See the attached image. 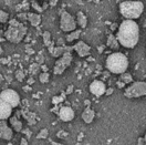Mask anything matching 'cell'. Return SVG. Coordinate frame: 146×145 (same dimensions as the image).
I'll list each match as a JSON object with an SVG mask.
<instances>
[{"mask_svg":"<svg viewBox=\"0 0 146 145\" xmlns=\"http://www.w3.org/2000/svg\"><path fill=\"white\" fill-rule=\"evenodd\" d=\"M7 19H8V15L5 11H1L0 10V22H6Z\"/></svg>","mask_w":146,"mask_h":145,"instance_id":"25","label":"cell"},{"mask_svg":"<svg viewBox=\"0 0 146 145\" xmlns=\"http://www.w3.org/2000/svg\"><path fill=\"white\" fill-rule=\"evenodd\" d=\"M32 6H33V8H35V9H36L38 11H40V12L42 11V8H40V6H39L38 3H36V2H33V3H32Z\"/></svg>","mask_w":146,"mask_h":145,"instance_id":"33","label":"cell"},{"mask_svg":"<svg viewBox=\"0 0 146 145\" xmlns=\"http://www.w3.org/2000/svg\"><path fill=\"white\" fill-rule=\"evenodd\" d=\"M119 81H122L125 84H128V83H132L133 82V78H132V74L128 72H124L121 74L119 76Z\"/></svg>","mask_w":146,"mask_h":145,"instance_id":"18","label":"cell"},{"mask_svg":"<svg viewBox=\"0 0 146 145\" xmlns=\"http://www.w3.org/2000/svg\"><path fill=\"white\" fill-rule=\"evenodd\" d=\"M113 89L112 88H110V89H106V91H105V95H111L112 93H113Z\"/></svg>","mask_w":146,"mask_h":145,"instance_id":"36","label":"cell"},{"mask_svg":"<svg viewBox=\"0 0 146 145\" xmlns=\"http://www.w3.org/2000/svg\"><path fill=\"white\" fill-rule=\"evenodd\" d=\"M27 32L26 27H23L21 23H19L17 20H11L10 21V27L8 31L6 32V38L13 43H18L19 41L22 40Z\"/></svg>","mask_w":146,"mask_h":145,"instance_id":"4","label":"cell"},{"mask_svg":"<svg viewBox=\"0 0 146 145\" xmlns=\"http://www.w3.org/2000/svg\"><path fill=\"white\" fill-rule=\"evenodd\" d=\"M42 70H43L44 72H46V70H48V68H46V67H42Z\"/></svg>","mask_w":146,"mask_h":145,"instance_id":"41","label":"cell"},{"mask_svg":"<svg viewBox=\"0 0 146 145\" xmlns=\"http://www.w3.org/2000/svg\"><path fill=\"white\" fill-rule=\"evenodd\" d=\"M49 73L48 72H43V73H41L40 74V82H42V83H46V82L49 81Z\"/></svg>","mask_w":146,"mask_h":145,"instance_id":"24","label":"cell"},{"mask_svg":"<svg viewBox=\"0 0 146 145\" xmlns=\"http://www.w3.org/2000/svg\"><path fill=\"white\" fill-rule=\"evenodd\" d=\"M46 136H48V130H42L38 135V138H46Z\"/></svg>","mask_w":146,"mask_h":145,"instance_id":"29","label":"cell"},{"mask_svg":"<svg viewBox=\"0 0 146 145\" xmlns=\"http://www.w3.org/2000/svg\"><path fill=\"white\" fill-rule=\"evenodd\" d=\"M103 50H104V47H99V52H100V53L103 52Z\"/></svg>","mask_w":146,"mask_h":145,"instance_id":"39","label":"cell"},{"mask_svg":"<svg viewBox=\"0 0 146 145\" xmlns=\"http://www.w3.org/2000/svg\"><path fill=\"white\" fill-rule=\"evenodd\" d=\"M60 27L65 32H71L75 30L76 27V22L70 13H68L66 11H63L61 15V20H60Z\"/></svg>","mask_w":146,"mask_h":145,"instance_id":"8","label":"cell"},{"mask_svg":"<svg viewBox=\"0 0 146 145\" xmlns=\"http://www.w3.org/2000/svg\"><path fill=\"white\" fill-rule=\"evenodd\" d=\"M116 85H117V88H119V89H122V88H124L126 84H125V83H123L122 81H119H119L116 82Z\"/></svg>","mask_w":146,"mask_h":145,"instance_id":"32","label":"cell"},{"mask_svg":"<svg viewBox=\"0 0 146 145\" xmlns=\"http://www.w3.org/2000/svg\"><path fill=\"white\" fill-rule=\"evenodd\" d=\"M27 19H29L30 23H31L33 27L39 26V25H40V22H41V17H40L39 15H36V13H29Z\"/></svg>","mask_w":146,"mask_h":145,"instance_id":"15","label":"cell"},{"mask_svg":"<svg viewBox=\"0 0 146 145\" xmlns=\"http://www.w3.org/2000/svg\"><path fill=\"white\" fill-rule=\"evenodd\" d=\"M36 62H38V64L43 63V55H38V57H36Z\"/></svg>","mask_w":146,"mask_h":145,"instance_id":"31","label":"cell"},{"mask_svg":"<svg viewBox=\"0 0 146 145\" xmlns=\"http://www.w3.org/2000/svg\"><path fill=\"white\" fill-rule=\"evenodd\" d=\"M10 122H11V124L13 125V127H15V130L16 131H20L21 128H22V124H21V122L20 121H18L16 118H10Z\"/></svg>","mask_w":146,"mask_h":145,"instance_id":"20","label":"cell"},{"mask_svg":"<svg viewBox=\"0 0 146 145\" xmlns=\"http://www.w3.org/2000/svg\"><path fill=\"white\" fill-rule=\"evenodd\" d=\"M116 28H119L117 26H116V23H113V26H112V29H113V30H115Z\"/></svg>","mask_w":146,"mask_h":145,"instance_id":"40","label":"cell"},{"mask_svg":"<svg viewBox=\"0 0 146 145\" xmlns=\"http://www.w3.org/2000/svg\"><path fill=\"white\" fill-rule=\"evenodd\" d=\"M59 116L64 122H69L74 118V111L70 106H62L59 111Z\"/></svg>","mask_w":146,"mask_h":145,"instance_id":"11","label":"cell"},{"mask_svg":"<svg viewBox=\"0 0 146 145\" xmlns=\"http://www.w3.org/2000/svg\"><path fill=\"white\" fill-rule=\"evenodd\" d=\"M116 39L124 48L132 49L139 41V28L134 20L125 19L117 28Z\"/></svg>","mask_w":146,"mask_h":145,"instance_id":"1","label":"cell"},{"mask_svg":"<svg viewBox=\"0 0 146 145\" xmlns=\"http://www.w3.org/2000/svg\"><path fill=\"white\" fill-rule=\"evenodd\" d=\"M58 1H59V0H50V6H51V7H54L55 5L58 3Z\"/></svg>","mask_w":146,"mask_h":145,"instance_id":"37","label":"cell"},{"mask_svg":"<svg viewBox=\"0 0 146 145\" xmlns=\"http://www.w3.org/2000/svg\"><path fill=\"white\" fill-rule=\"evenodd\" d=\"M73 92V85H69L68 86V90H66V94H71Z\"/></svg>","mask_w":146,"mask_h":145,"instance_id":"34","label":"cell"},{"mask_svg":"<svg viewBox=\"0 0 146 145\" xmlns=\"http://www.w3.org/2000/svg\"><path fill=\"white\" fill-rule=\"evenodd\" d=\"M43 41H44V45H46V47H49L50 43L52 42V41H51V35H50L49 31H46V32L43 33Z\"/></svg>","mask_w":146,"mask_h":145,"instance_id":"22","label":"cell"},{"mask_svg":"<svg viewBox=\"0 0 146 145\" xmlns=\"http://www.w3.org/2000/svg\"><path fill=\"white\" fill-rule=\"evenodd\" d=\"M106 45L110 47L111 49H113V50H117L119 49V41H117V39H116V37L113 36V35H110L109 38H108V42H106Z\"/></svg>","mask_w":146,"mask_h":145,"instance_id":"14","label":"cell"},{"mask_svg":"<svg viewBox=\"0 0 146 145\" xmlns=\"http://www.w3.org/2000/svg\"><path fill=\"white\" fill-rule=\"evenodd\" d=\"M144 141H145V144H146V134H145V137H144Z\"/></svg>","mask_w":146,"mask_h":145,"instance_id":"42","label":"cell"},{"mask_svg":"<svg viewBox=\"0 0 146 145\" xmlns=\"http://www.w3.org/2000/svg\"><path fill=\"white\" fill-rule=\"evenodd\" d=\"M106 91V85L103 81L95 80L90 84V92L95 96H102L105 94Z\"/></svg>","mask_w":146,"mask_h":145,"instance_id":"9","label":"cell"},{"mask_svg":"<svg viewBox=\"0 0 146 145\" xmlns=\"http://www.w3.org/2000/svg\"><path fill=\"white\" fill-rule=\"evenodd\" d=\"M23 115L29 120V122H30L31 124H33V123H35V118H36V114H35V113L26 112V113H23Z\"/></svg>","mask_w":146,"mask_h":145,"instance_id":"23","label":"cell"},{"mask_svg":"<svg viewBox=\"0 0 146 145\" xmlns=\"http://www.w3.org/2000/svg\"><path fill=\"white\" fill-rule=\"evenodd\" d=\"M16 78H17V80H19V81H22L23 78H25V74H23V72L21 70H19V71L16 72Z\"/></svg>","mask_w":146,"mask_h":145,"instance_id":"28","label":"cell"},{"mask_svg":"<svg viewBox=\"0 0 146 145\" xmlns=\"http://www.w3.org/2000/svg\"><path fill=\"white\" fill-rule=\"evenodd\" d=\"M1 51H2V49H1V47H0V52H1Z\"/></svg>","mask_w":146,"mask_h":145,"instance_id":"43","label":"cell"},{"mask_svg":"<svg viewBox=\"0 0 146 145\" xmlns=\"http://www.w3.org/2000/svg\"><path fill=\"white\" fill-rule=\"evenodd\" d=\"M0 99L2 101H5L6 103H8L11 108H15V106H18L19 103H20V98H19V94L13 90H3L0 93Z\"/></svg>","mask_w":146,"mask_h":145,"instance_id":"6","label":"cell"},{"mask_svg":"<svg viewBox=\"0 0 146 145\" xmlns=\"http://www.w3.org/2000/svg\"><path fill=\"white\" fill-rule=\"evenodd\" d=\"M73 50H75L78 52V55L82 57V58L90 55V52H91V48L83 41H79L78 43L73 45Z\"/></svg>","mask_w":146,"mask_h":145,"instance_id":"10","label":"cell"},{"mask_svg":"<svg viewBox=\"0 0 146 145\" xmlns=\"http://www.w3.org/2000/svg\"><path fill=\"white\" fill-rule=\"evenodd\" d=\"M144 11V3L142 1H123L119 3V12L127 20H134L141 17Z\"/></svg>","mask_w":146,"mask_h":145,"instance_id":"3","label":"cell"},{"mask_svg":"<svg viewBox=\"0 0 146 145\" xmlns=\"http://www.w3.org/2000/svg\"><path fill=\"white\" fill-rule=\"evenodd\" d=\"M81 36V30H74V31H71V33H69L66 36V41L68 42H72L74 40L79 39V37Z\"/></svg>","mask_w":146,"mask_h":145,"instance_id":"17","label":"cell"},{"mask_svg":"<svg viewBox=\"0 0 146 145\" xmlns=\"http://www.w3.org/2000/svg\"><path fill=\"white\" fill-rule=\"evenodd\" d=\"M12 112V108L8 103L0 99V120H6L10 118V114Z\"/></svg>","mask_w":146,"mask_h":145,"instance_id":"12","label":"cell"},{"mask_svg":"<svg viewBox=\"0 0 146 145\" xmlns=\"http://www.w3.org/2000/svg\"><path fill=\"white\" fill-rule=\"evenodd\" d=\"M128 68L127 57L121 52L111 53L106 59V69L114 74H122L126 72Z\"/></svg>","mask_w":146,"mask_h":145,"instance_id":"2","label":"cell"},{"mask_svg":"<svg viewBox=\"0 0 146 145\" xmlns=\"http://www.w3.org/2000/svg\"><path fill=\"white\" fill-rule=\"evenodd\" d=\"M11 136H12V132H11V130L10 128H6L5 131H2L1 133H0V137H2V138H6V140H9L11 138Z\"/></svg>","mask_w":146,"mask_h":145,"instance_id":"21","label":"cell"},{"mask_svg":"<svg viewBox=\"0 0 146 145\" xmlns=\"http://www.w3.org/2000/svg\"><path fill=\"white\" fill-rule=\"evenodd\" d=\"M40 69V65L38 63H36V64H32L31 67H30V72L32 73V74H35V73H36L38 72V70Z\"/></svg>","mask_w":146,"mask_h":145,"instance_id":"26","label":"cell"},{"mask_svg":"<svg viewBox=\"0 0 146 145\" xmlns=\"http://www.w3.org/2000/svg\"><path fill=\"white\" fill-rule=\"evenodd\" d=\"M48 48H49V51H50V53H51V52L53 51V49H54V42H51Z\"/></svg>","mask_w":146,"mask_h":145,"instance_id":"35","label":"cell"},{"mask_svg":"<svg viewBox=\"0 0 146 145\" xmlns=\"http://www.w3.org/2000/svg\"><path fill=\"white\" fill-rule=\"evenodd\" d=\"M6 128H7V123H6L5 121L0 120V133H1L2 131H5Z\"/></svg>","mask_w":146,"mask_h":145,"instance_id":"30","label":"cell"},{"mask_svg":"<svg viewBox=\"0 0 146 145\" xmlns=\"http://www.w3.org/2000/svg\"><path fill=\"white\" fill-rule=\"evenodd\" d=\"M72 62V55L71 52H65L62 55V57L55 62L54 69H53V72L54 74H61L64 72V70L71 64Z\"/></svg>","mask_w":146,"mask_h":145,"instance_id":"7","label":"cell"},{"mask_svg":"<svg viewBox=\"0 0 146 145\" xmlns=\"http://www.w3.org/2000/svg\"><path fill=\"white\" fill-rule=\"evenodd\" d=\"M94 116H95V113H94V111H93L90 106H88L86 109L83 111L82 118H83V121H84L85 123H88V124H89V123L93 122Z\"/></svg>","mask_w":146,"mask_h":145,"instance_id":"13","label":"cell"},{"mask_svg":"<svg viewBox=\"0 0 146 145\" xmlns=\"http://www.w3.org/2000/svg\"><path fill=\"white\" fill-rule=\"evenodd\" d=\"M124 95L128 99H134V98H141L146 95V82L138 81L133 82L131 85H128L125 89Z\"/></svg>","mask_w":146,"mask_h":145,"instance_id":"5","label":"cell"},{"mask_svg":"<svg viewBox=\"0 0 146 145\" xmlns=\"http://www.w3.org/2000/svg\"><path fill=\"white\" fill-rule=\"evenodd\" d=\"M65 53V47L62 45V47H56L53 49V51L51 52V55L55 57V58H58V57H61V55Z\"/></svg>","mask_w":146,"mask_h":145,"instance_id":"19","label":"cell"},{"mask_svg":"<svg viewBox=\"0 0 146 145\" xmlns=\"http://www.w3.org/2000/svg\"><path fill=\"white\" fill-rule=\"evenodd\" d=\"M84 103H85V105H86V108H88V106H90V103H91V102H90L89 100H85L84 101Z\"/></svg>","mask_w":146,"mask_h":145,"instance_id":"38","label":"cell"},{"mask_svg":"<svg viewBox=\"0 0 146 145\" xmlns=\"http://www.w3.org/2000/svg\"><path fill=\"white\" fill-rule=\"evenodd\" d=\"M63 100H64V95H61V96H54L53 100H52V102H53V104H59L60 102H62Z\"/></svg>","mask_w":146,"mask_h":145,"instance_id":"27","label":"cell"},{"mask_svg":"<svg viewBox=\"0 0 146 145\" xmlns=\"http://www.w3.org/2000/svg\"><path fill=\"white\" fill-rule=\"evenodd\" d=\"M76 18H78V25L81 28H85L88 26V18H86V16L83 12H81V11L78 12Z\"/></svg>","mask_w":146,"mask_h":145,"instance_id":"16","label":"cell"}]
</instances>
